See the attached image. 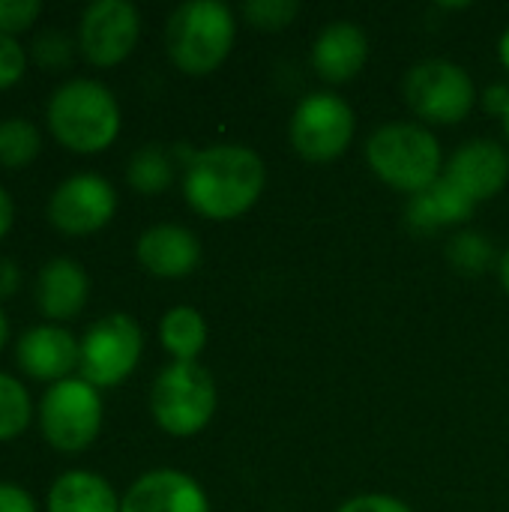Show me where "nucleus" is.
Wrapping results in <instances>:
<instances>
[{
  "mask_svg": "<svg viewBox=\"0 0 509 512\" xmlns=\"http://www.w3.org/2000/svg\"><path fill=\"white\" fill-rule=\"evenodd\" d=\"M144 351V333L126 312H111L93 321L78 339V378L96 390L123 384Z\"/></svg>",
  "mask_w": 509,
  "mask_h": 512,
  "instance_id": "obj_7",
  "label": "nucleus"
},
{
  "mask_svg": "<svg viewBox=\"0 0 509 512\" xmlns=\"http://www.w3.org/2000/svg\"><path fill=\"white\" fill-rule=\"evenodd\" d=\"M237 24L219 0L180 3L165 24V48L171 63L186 75H210L234 48Z\"/></svg>",
  "mask_w": 509,
  "mask_h": 512,
  "instance_id": "obj_3",
  "label": "nucleus"
},
{
  "mask_svg": "<svg viewBox=\"0 0 509 512\" xmlns=\"http://www.w3.org/2000/svg\"><path fill=\"white\" fill-rule=\"evenodd\" d=\"M354 138V111L336 93H309L291 117V144L306 162L339 159Z\"/></svg>",
  "mask_w": 509,
  "mask_h": 512,
  "instance_id": "obj_9",
  "label": "nucleus"
},
{
  "mask_svg": "<svg viewBox=\"0 0 509 512\" xmlns=\"http://www.w3.org/2000/svg\"><path fill=\"white\" fill-rule=\"evenodd\" d=\"M15 363L27 378L51 387L78 372V339L63 324L27 327L15 342Z\"/></svg>",
  "mask_w": 509,
  "mask_h": 512,
  "instance_id": "obj_12",
  "label": "nucleus"
},
{
  "mask_svg": "<svg viewBox=\"0 0 509 512\" xmlns=\"http://www.w3.org/2000/svg\"><path fill=\"white\" fill-rule=\"evenodd\" d=\"M141 36V12L129 0H96L78 18V51L93 66L123 63Z\"/></svg>",
  "mask_w": 509,
  "mask_h": 512,
  "instance_id": "obj_11",
  "label": "nucleus"
},
{
  "mask_svg": "<svg viewBox=\"0 0 509 512\" xmlns=\"http://www.w3.org/2000/svg\"><path fill=\"white\" fill-rule=\"evenodd\" d=\"M39 432L57 453H84L102 429V396L93 384L72 375L45 387L39 408Z\"/></svg>",
  "mask_w": 509,
  "mask_h": 512,
  "instance_id": "obj_6",
  "label": "nucleus"
},
{
  "mask_svg": "<svg viewBox=\"0 0 509 512\" xmlns=\"http://www.w3.org/2000/svg\"><path fill=\"white\" fill-rule=\"evenodd\" d=\"M0 512H39L33 495L15 483H0Z\"/></svg>",
  "mask_w": 509,
  "mask_h": 512,
  "instance_id": "obj_30",
  "label": "nucleus"
},
{
  "mask_svg": "<svg viewBox=\"0 0 509 512\" xmlns=\"http://www.w3.org/2000/svg\"><path fill=\"white\" fill-rule=\"evenodd\" d=\"M27 48L18 42V36H9V33H0V90L6 87H15L24 72H27Z\"/></svg>",
  "mask_w": 509,
  "mask_h": 512,
  "instance_id": "obj_26",
  "label": "nucleus"
},
{
  "mask_svg": "<svg viewBox=\"0 0 509 512\" xmlns=\"http://www.w3.org/2000/svg\"><path fill=\"white\" fill-rule=\"evenodd\" d=\"M474 201L447 177H438L429 189L411 195V207H408V222L420 231H438L447 225H459L468 222L474 213Z\"/></svg>",
  "mask_w": 509,
  "mask_h": 512,
  "instance_id": "obj_19",
  "label": "nucleus"
},
{
  "mask_svg": "<svg viewBox=\"0 0 509 512\" xmlns=\"http://www.w3.org/2000/svg\"><path fill=\"white\" fill-rule=\"evenodd\" d=\"M45 512H120V498L102 474L72 468L51 483Z\"/></svg>",
  "mask_w": 509,
  "mask_h": 512,
  "instance_id": "obj_18",
  "label": "nucleus"
},
{
  "mask_svg": "<svg viewBox=\"0 0 509 512\" xmlns=\"http://www.w3.org/2000/svg\"><path fill=\"white\" fill-rule=\"evenodd\" d=\"M90 300V276L87 270L66 255H57L42 264L36 276V306L48 318V324H63L75 318Z\"/></svg>",
  "mask_w": 509,
  "mask_h": 512,
  "instance_id": "obj_16",
  "label": "nucleus"
},
{
  "mask_svg": "<svg viewBox=\"0 0 509 512\" xmlns=\"http://www.w3.org/2000/svg\"><path fill=\"white\" fill-rule=\"evenodd\" d=\"M138 264L159 279H183L201 261L198 237L183 225H153L135 243Z\"/></svg>",
  "mask_w": 509,
  "mask_h": 512,
  "instance_id": "obj_15",
  "label": "nucleus"
},
{
  "mask_svg": "<svg viewBox=\"0 0 509 512\" xmlns=\"http://www.w3.org/2000/svg\"><path fill=\"white\" fill-rule=\"evenodd\" d=\"M369 168L387 186L417 195L441 177V144L417 123H387L366 144Z\"/></svg>",
  "mask_w": 509,
  "mask_h": 512,
  "instance_id": "obj_4",
  "label": "nucleus"
},
{
  "mask_svg": "<svg viewBox=\"0 0 509 512\" xmlns=\"http://www.w3.org/2000/svg\"><path fill=\"white\" fill-rule=\"evenodd\" d=\"M42 153V132L33 120L15 114L0 120V168L21 171Z\"/></svg>",
  "mask_w": 509,
  "mask_h": 512,
  "instance_id": "obj_21",
  "label": "nucleus"
},
{
  "mask_svg": "<svg viewBox=\"0 0 509 512\" xmlns=\"http://www.w3.org/2000/svg\"><path fill=\"white\" fill-rule=\"evenodd\" d=\"M216 381L198 363L165 366L150 387V414L156 426L174 438L198 435L216 414Z\"/></svg>",
  "mask_w": 509,
  "mask_h": 512,
  "instance_id": "obj_5",
  "label": "nucleus"
},
{
  "mask_svg": "<svg viewBox=\"0 0 509 512\" xmlns=\"http://www.w3.org/2000/svg\"><path fill=\"white\" fill-rule=\"evenodd\" d=\"M369 57V39L354 21L327 24L312 45V66L324 81H351Z\"/></svg>",
  "mask_w": 509,
  "mask_h": 512,
  "instance_id": "obj_17",
  "label": "nucleus"
},
{
  "mask_svg": "<svg viewBox=\"0 0 509 512\" xmlns=\"http://www.w3.org/2000/svg\"><path fill=\"white\" fill-rule=\"evenodd\" d=\"M447 180H453L474 204L495 198L509 180V153L489 138L468 141L453 153L447 165Z\"/></svg>",
  "mask_w": 509,
  "mask_h": 512,
  "instance_id": "obj_14",
  "label": "nucleus"
},
{
  "mask_svg": "<svg viewBox=\"0 0 509 512\" xmlns=\"http://www.w3.org/2000/svg\"><path fill=\"white\" fill-rule=\"evenodd\" d=\"M42 15L39 0H0V33L18 36L36 24Z\"/></svg>",
  "mask_w": 509,
  "mask_h": 512,
  "instance_id": "obj_27",
  "label": "nucleus"
},
{
  "mask_svg": "<svg viewBox=\"0 0 509 512\" xmlns=\"http://www.w3.org/2000/svg\"><path fill=\"white\" fill-rule=\"evenodd\" d=\"M45 120L60 147L93 156L117 141L120 102L96 78H69L48 96Z\"/></svg>",
  "mask_w": 509,
  "mask_h": 512,
  "instance_id": "obj_2",
  "label": "nucleus"
},
{
  "mask_svg": "<svg viewBox=\"0 0 509 512\" xmlns=\"http://www.w3.org/2000/svg\"><path fill=\"white\" fill-rule=\"evenodd\" d=\"M120 512H210V504L195 477L174 468H156L126 489Z\"/></svg>",
  "mask_w": 509,
  "mask_h": 512,
  "instance_id": "obj_13",
  "label": "nucleus"
},
{
  "mask_svg": "<svg viewBox=\"0 0 509 512\" xmlns=\"http://www.w3.org/2000/svg\"><path fill=\"white\" fill-rule=\"evenodd\" d=\"M21 291V270L12 258H0V303Z\"/></svg>",
  "mask_w": 509,
  "mask_h": 512,
  "instance_id": "obj_31",
  "label": "nucleus"
},
{
  "mask_svg": "<svg viewBox=\"0 0 509 512\" xmlns=\"http://www.w3.org/2000/svg\"><path fill=\"white\" fill-rule=\"evenodd\" d=\"M267 183L264 159L240 144H213L189 156L183 174L186 204L213 222H228L252 210Z\"/></svg>",
  "mask_w": 509,
  "mask_h": 512,
  "instance_id": "obj_1",
  "label": "nucleus"
},
{
  "mask_svg": "<svg viewBox=\"0 0 509 512\" xmlns=\"http://www.w3.org/2000/svg\"><path fill=\"white\" fill-rule=\"evenodd\" d=\"M501 282H504V288L509 291V249L507 255L501 258Z\"/></svg>",
  "mask_w": 509,
  "mask_h": 512,
  "instance_id": "obj_35",
  "label": "nucleus"
},
{
  "mask_svg": "<svg viewBox=\"0 0 509 512\" xmlns=\"http://www.w3.org/2000/svg\"><path fill=\"white\" fill-rule=\"evenodd\" d=\"M75 48H78V42H75L72 36H66V33H60V30H42V33L33 36L27 57H30L36 66L48 69V72H60V69H66V66L72 63Z\"/></svg>",
  "mask_w": 509,
  "mask_h": 512,
  "instance_id": "obj_24",
  "label": "nucleus"
},
{
  "mask_svg": "<svg viewBox=\"0 0 509 512\" xmlns=\"http://www.w3.org/2000/svg\"><path fill=\"white\" fill-rule=\"evenodd\" d=\"M498 54H501V63L509 69V27L504 30V36H501V45H498Z\"/></svg>",
  "mask_w": 509,
  "mask_h": 512,
  "instance_id": "obj_34",
  "label": "nucleus"
},
{
  "mask_svg": "<svg viewBox=\"0 0 509 512\" xmlns=\"http://www.w3.org/2000/svg\"><path fill=\"white\" fill-rule=\"evenodd\" d=\"M159 342L177 363H192L207 345V321L192 306H174L159 321Z\"/></svg>",
  "mask_w": 509,
  "mask_h": 512,
  "instance_id": "obj_20",
  "label": "nucleus"
},
{
  "mask_svg": "<svg viewBox=\"0 0 509 512\" xmlns=\"http://www.w3.org/2000/svg\"><path fill=\"white\" fill-rule=\"evenodd\" d=\"M336 512H411V507L393 495H360L342 504Z\"/></svg>",
  "mask_w": 509,
  "mask_h": 512,
  "instance_id": "obj_29",
  "label": "nucleus"
},
{
  "mask_svg": "<svg viewBox=\"0 0 509 512\" xmlns=\"http://www.w3.org/2000/svg\"><path fill=\"white\" fill-rule=\"evenodd\" d=\"M33 423V399L27 387L9 375L0 372V444L21 438Z\"/></svg>",
  "mask_w": 509,
  "mask_h": 512,
  "instance_id": "obj_23",
  "label": "nucleus"
},
{
  "mask_svg": "<svg viewBox=\"0 0 509 512\" xmlns=\"http://www.w3.org/2000/svg\"><path fill=\"white\" fill-rule=\"evenodd\" d=\"M504 129H507V135H509V105H507V111H504Z\"/></svg>",
  "mask_w": 509,
  "mask_h": 512,
  "instance_id": "obj_36",
  "label": "nucleus"
},
{
  "mask_svg": "<svg viewBox=\"0 0 509 512\" xmlns=\"http://www.w3.org/2000/svg\"><path fill=\"white\" fill-rule=\"evenodd\" d=\"M300 12L297 0H252L243 6V15L258 30H285Z\"/></svg>",
  "mask_w": 509,
  "mask_h": 512,
  "instance_id": "obj_25",
  "label": "nucleus"
},
{
  "mask_svg": "<svg viewBox=\"0 0 509 512\" xmlns=\"http://www.w3.org/2000/svg\"><path fill=\"white\" fill-rule=\"evenodd\" d=\"M450 255L456 261V267H465V270H486L489 258H492V249L483 243V237L477 234H462L456 237V243L450 246Z\"/></svg>",
  "mask_w": 509,
  "mask_h": 512,
  "instance_id": "obj_28",
  "label": "nucleus"
},
{
  "mask_svg": "<svg viewBox=\"0 0 509 512\" xmlns=\"http://www.w3.org/2000/svg\"><path fill=\"white\" fill-rule=\"evenodd\" d=\"M411 111L429 123H459L471 114L477 90L471 75L450 60H423L405 78Z\"/></svg>",
  "mask_w": 509,
  "mask_h": 512,
  "instance_id": "obj_8",
  "label": "nucleus"
},
{
  "mask_svg": "<svg viewBox=\"0 0 509 512\" xmlns=\"http://www.w3.org/2000/svg\"><path fill=\"white\" fill-rule=\"evenodd\" d=\"M174 180V162L159 144H144L126 165V183L141 195H159Z\"/></svg>",
  "mask_w": 509,
  "mask_h": 512,
  "instance_id": "obj_22",
  "label": "nucleus"
},
{
  "mask_svg": "<svg viewBox=\"0 0 509 512\" xmlns=\"http://www.w3.org/2000/svg\"><path fill=\"white\" fill-rule=\"evenodd\" d=\"M12 225H15V201L6 192V186L0 183V240L12 231Z\"/></svg>",
  "mask_w": 509,
  "mask_h": 512,
  "instance_id": "obj_32",
  "label": "nucleus"
},
{
  "mask_svg": "<svg viewBox=\"0 0 509 512\" xmlns=\"http://www.w3.org/2000/svg\"><path fill=\"white\" fill-rule=\"evenodd\" d=\"M48 222L66 237H87L102 231L117 213L114 186L90 171L72 174L54 186L48 195Z\"/></svg>",
  "mask_w": 509,
  "mask_h": 512,
  "instance_id": "obj_10",
  "label": "nucleus"
},
{
  "mask_svg": "<svg viewBox=\"0 0 509 512\" xmlns=\"http://www.w3.org/2000/svg\"><path fill=\"white\" fill-rule=\"evenodd\" d=\"M6 342H9V318H6V312L0 309V351L6 348Z\"/></svg>",
  "mask_w": 509,
  "mask_h": 512,
  "instance_id": "obj_33",
  "label": "nucleus"
}]
</instances>
